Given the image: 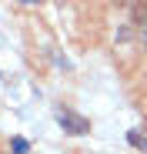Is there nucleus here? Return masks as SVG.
Returning <instances> with one entry per match:
<instances>
[{
	"label": "nucleus",
	"instance_id": "nucleus-6",
	"mask_svg": "<svg viewBox=\"0 0 147 154\" xmlns=\"http://www.w3.org/2000/svg\"><path fill=\"white\" fill-rule=\"evenodd\" d=\"M140 44H144V47H147V30H140Z\"/></svg>",
	"mask_w": 147,
	"mask_h": 154
},
{
	"label": "nucleus",
	"instance_id": "nucleus-4",
	"mask_svg": "<svg viewBox=\"0 0 147 154\" xmlns=\"http://www.w3.org/2000/svg\"><path fill=\"white\" fill-rule=\"evenodd\" d=\"M10 151H14V154H27V151H30V141H27V137H14V141H10Z\"/></svg>",
	"mask_w": 147,
	"mask_h": 154
},
{
	"label": "nucleus",
	"instance_id": "nucleus-1",
	"mask_svg": "<svg viewBox=\"0 0 147 154\" xmlns=\"http://www.w3.org/2000/svg\"><path fill=\"white\" fill-rule=\"evenodd\" d=\"M57 124L64 127L67 134H74V137H84V134L90 131V121H87V117H80V114H74V111H67V107H60V111H57Z\"/></svg>",
	"mask_w": 147,
	"mask_h": 154
},
{
	"label": "nucleus",
	"instance_id": "nucleus-5",
	"mask_svg": "<svg viewBox=\"0 0 147 154\" xmlns=\"http://www.w3.org/2000/svg\"><path fill=\"white\" fill-rule=\"evenodd\" d=\"M130 37H134V27H130V23L117 27V34H114V40H117V44H124V40H130Z\"/></svg>",
	"mask_w": 147,
	"mask_h": 154
},
{
	"label": "nucleus",
	"instance_id": "nucleus-3",
	"mask_svg": "<svg viewBox=\"0 0 147 154\" xmlns=\"http://www.w3.org/2000/svg\"><path fill=\"white\" fill-rule=\"evenodd\" d=\"M127 144L130 147H147V137H144L140 127H130V131H127Z\"/></svg>",
	"mask_w": 147,
	"mask_h": 154
},
{
	"label": "nucleus",
	"instance_id": "nucleus-2",
	"mask_svg": "<svg viewBox=\"0 0 147 154\" xmlns=\"http://www.w3.org/2000/svg\"><path fill=\"white\" fill-rule=\"evenodd\" d=\"M130 17L134 23H140V30H147V4H130Z\"/></svg>",
	"mask_w": 147,
	"mask_h": 154
}]
</instances>
